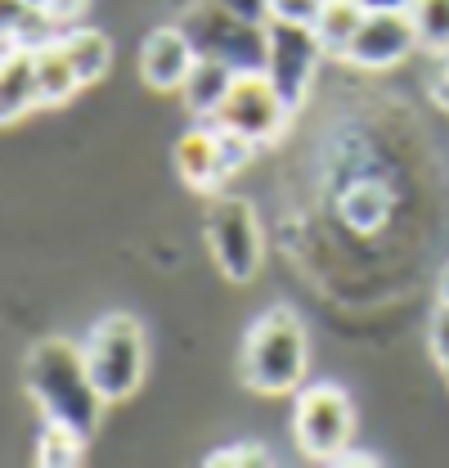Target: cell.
<instances>
[{
    "label": "cell",
    "mask_w": 449,
    "mask_h": 468,
    "mask_svg": "<svg viewBox=\"0 0 449 468\" xmlns=\"http://www.w3.org/2000/svg\"><path fill=\"white\" fill-rule=\"evenodd\" d=\"M23 383H27L32 401L41 406V414L50 423H68V428H77L86 437L99 428V414L109 406L104 392L90 378L86 351L77 343H68V338H41L37 347L27 351Z\"/></svg>",
    "instance_id": "obj_1"
},
{
    "label": "cell",
    "mask_w": 449,
    "mask_h": 468,
    "mask_svg": "<svg viewBox=\"0 0 449 468\" xmlns=\"http://www.w3.org/2000/svg\"><path fill=\"white\" fill-rule=\"evenodd\" d=\"M301 378H306V329L287 306H275L243 338V383L252 392L279 397L297 392Z\"/></svg>",
    "instance_id": "obj_2"
},
{
    "label": "cell",
    "mask_w": 449,
    "mask_h": 468,
    "mask_svg": "<svg viewBox=\"0 0 449 468\" xmlns=\"http://www.w3.org/2000/svg\"><path fill=\"white\" fill-rule=\"evenodd\" d=\"M180 27L189 32L198 58H221L234 72H266V55H270L266 23H247L221 9L216 0H198L180 14Z\"/></svg>",
    "instance_id": "obj_3"
},
{
    "label": "cell",
    "mask_w": 449,
    "mask_h": 468,
    "mask_svg": "<svg viewBox=\"0 0 449 468\" xmlns=\"http://www.w3.org/2000/svg\"><path fill=\"white\" fill-rule=\"evenodd\" d=\"M81 351H86L90 378H95V388L104 392V401H126V397L140 388L149 347H144V329H140L131 315L99 320V324L86 334Z\"/></svg>",
    "instance_id": "obj_4"
},
{
    "label": "cell",
    "mask_w": 449,
    "mask_h": 468,
    "mask_svg": "<svg viewBox=\"0 0 449 468\" xmlns=\"http://www.w3.org/2000/svg\"><path fill=\"white\" fill-rule=\"evenodd\" d=\"M292 428H297V446L319 460V464H337L346 451H350V437H355V410L350 397L337 388V383H315L297 397L292 410Z\"/></svg>",
    "instance_id": "obj_5"
},
{
    "label": "cell",
    "mask_w": 449,
    "mask_h": 468,
    "mask_svg": "<svg viewBox=\"0 0 449 468\" xmlns=\"http://www.w3.org/2000/svg\"><path fill=\"white\" fill-rule=\"evenodd\" d=\"M207 248L224 280L247 284L261 271V226L252 203L243 198H212L207 207Z\"/></svg>",
    "instance_id": "obj_6"
},
{
    "label": "cell",
    "mask_w": 449,
    "mask_h": 468,
    "mask_svg": "<svg viewBox=\"0 0 449 468\" xmlns=\"http://www.w3.org/2000/svg\"><path fill=\"white\" fill-rule=\"evenodd\" d=\"M270 32V55H266V77L275 81V90L283 95L287 109H301L315 72H319V58H324V46L315 37L310 23H283V18H270L266 23Z\"/></svg>",
    "instance_id": "obj_7"
},
{
    "label": "cell",
    "mask_w": 449,
    "mask_h": 468,
    "mask_svg": "<svg viewBox=\"0 0 449 468\" xmlns=\"http://www.w3.org/2000/svg\"><path fill=\"white\" fill-rule=\"evenodd\" d=\"M287 113H292V109L283 104V95L275 90V81H270L266 72H238L229 100H224L207 122H212V126H224V131L247 135L252 144H266V140H275V135L283 131Z\"/></svg>",
    "instance_id": "obj_8"
},
{
    "label": "cell",
    "mask_w": 449,
    "mask_h": 468,
    "mask_svg": "<svg viewBox=\"0 0 449 468\" xmlns=\"http://www.w3.org/2000/svg\"><path fill=\"white\" fill-rule=\"evenodd\" d=\"M413 50H418V27L409 9H369L360 32L346 46V63L364 72H382V68L404 63Z\"/></svg>",
    "instance_id": "obj_9"
},
{
    "label": "cell",
    "mask_w": 449,
    "mask_h": 468,
    "mask_svg": "<svg viewBox=\"0 0 449 468\" xmlns=\"http://www.w3.org/2000/svg\"><path fill=\"white\" fill-rule=\"evenodd\" d=\"M193 63H198V50L180 23L149 32V41L140 46V77L153 90H180L184 77L193 72Z\"/></svg>",
    "instance_id": "obj_10"
},
{
    "label": "cell",
    "mask_w": 449,
    "mask_h": 468,
    "mask_svg": "<svg viewBox=\"0 0 449 468\" xmlns=\"http://www.w3.org/2000/svg\"><path fill=\"white\" fill-rule=\"evenodd\" d=\"M175 172L184 176L189 189H221L224 185V158H221V131L212 122H203L198 131H189L180 144H175Z\"/></svg>",
    "instance_id": "obj_11"
},
{
    "label": "cell",
    "mask_w": 449,
    "mask_h": 468,
    "mask_svg": "<svg viewBox=\"0 0 449 468\" xmlns=\"http://www.w3.org/2000/svg\"><path fill=\"white\" fill-rule=\"evenodd\" d=\"M0 117L5 122H18L32 109H46L41 104V77H37V50L27 46H5V68H0Z\"/></svg>",
    "instance_id": "obj_12"
},
{
    "label": "cell",
    "mask_w": 449,
    "mask_h": 468,
    "mask_svg": "<svg viewBox=\"0 0 449 468\" xmlns=\"http://www.w3.org/2000/svg\"><path fill=\"white\" fill-rule=\"evenodd\" d=\"M234 81H238V72H234L229 63H221V58H198V63H193V72H189V77H184V86H180V100H184V109H189V113L207 122V117L229 100Z\"/></svg>",
    "instance_id": "obj_13"
},
{
    "label": "cell",
    "mask_w": 449,
    "mask_h": 468,
    "mask_svg": "<svg viewBox=\"0 0 449 468\" xmlns=\"http://www.w3.org/2000/svg\"><path fill=\"white\" fill-rule=\"evenodd\" d=\"M58 18L41 5V0H5V46H27L41 50L58 41Z\"/></svg>",
    "instance_id": "obj_14"
},
{
    "label": "cell",
    "mask_w": 449,
    "mask_h": 468,
    "mask_svg": "<svg viewBox=\"0 0 449 468\" xmlns=\"http://www.w3.org/2000/svg\"><path fill=\"white\" fill-rule=\"evenodd\" d=\"M364 14H369V9H364L360 0H324V9H319V18H315V37H319L324 55L346 58V46H350V37L360 32Z\"/></svg>",
    "instance_id": "obj_15"
},
{
    "label": "cell",
    "mask_w": 449,
    "mask_h": 468,
    "mask_svg": "<svg viewBox=\"0 0 449 468\" xmlns=\"http://www.w3.org/2000/svg\"><path fill=\"white\" fill-rule=\"evenodd\" d=\"M37 77H41V104H68L81 90V77L63 50V37L37 50Z\"/></svg>",
    "instance_id": "obj_16"
},
{
    "label": "cell",
    "mask_w": 449,
    "mask_h": 468,
    "mask_svg": "<svg viewBox=\"0 0 449 468\" xmlns=\"http://www.w3.org/2000/svg\"><path fill=\"white\" fill-rule=\"evenodd\" d=\"M63 50L72 58V68H77V77H81V86H90V81H99L104 72L112 68V46L104 32H95V27H77V32H63Z\"/></svg>",
    "instance_id": "obj_17"
},
{
    "label": "cell",
    "mask_w": 449,
    "mask_h": 468,
    "mask_svg": "<svg viewBox=\"0 0 449 468\" xmlns=\"http://www.w3.org/2000/svg\"><path fill=\"white\" fill-rule=\"evenodd\" d=\"M81 455H86V432L46 419L41 441H37V464L41 468H72V464H81Z\"/></svg>",
    "instance_id": "obj_18"
},
{
    "label": "cell",
    "mask_w": 449,
    "mask_h": 468,
    "mask_svg": "<svg viewBox=\"0 0 449 468\" xmlns=\"http://www.w3.org/2000/svg\"><path fill=\"white\" fill-rule=\"evenodd\" d=\"M341 217L355 226V230H378L387 221V189L378 180H360L350 185V194L341 198Z\"/></svg>",
    "instance_id": "obj_19"
},
{
    "label": "cell",
    "mask_w": 449,
    "mask_h": 468,
    "mask_svg": "<svg viewBox=\"0 0 449 468\" xmlns=\"http://www.w3.org/2000/svg\"><path fill=\"white\" fill-rule=\"evenodd\" d=\"M409 18L418 27V46L432 55H449V0H413Z\"/></svg>",
    "instance_id": "obj_20"
},
{
    "label": "cell",
    "mask_w": 449,
    "mask_h": 468,
    "mask_svg": "<svg viewBox=\"0 0 449 468\" xmlns=\"http://www.w3.org/2000/svg\"><path fill=\"white\" fill-rule=\"evenodd\" d=\"M324 0H270V18H283V23H310L319 18Z\"/></svg>",
    "instance_id": "obj_21"
},
{
    "label": "cell",
    "mask_w": 449,
    "mask_h": 468,
    "mask_svg": "<svg viewBox=\"0 0 449 468\" xmlns=\"http://www.w3.org/2000/svg\"><path fill=\"white\" fill-rule=\"evenodd\" d=\"M432 351H436V365L449 383V302H441L436 315H432Z\"/></svg>",
    "instance_id": "obj_22"
},
{
    "label": "cell",
    "mask_w": 449,
    "mask_h": 468,
    "mask_svg": "<svg viewBox=\"0 0 449 468\" xmlns=\"http://www.w3.org/2000/svg\"><path fill=\"white\" fill-rule=\"evenodd\" d=\"M207 464H270V455L261 446H224L216 455H207Z\"/></svg>",
    "instance_id": "obj_23"
},
{
    "label": "cell",
    "mask_w": 449,
    "mask_h": 468,
    "mask_svg": "<svg viewBox=\"0 0 449 468\" xmlns=\"http://www.w3.org/2000/svg\"><path fill=\"white\" fill-rule=\"evenodd\" d=\"M221 9L247 18V23H270V0H216Z\"/></svg>",
    "instance_id": "obj_24"
},
{
    "label": "cell",
    "mask_w": 449,
    "mask_h": 468,
    "mask_svg": "<svg viewBox=\"0 0 449 468\" xmlns=\"http://www.w3.org/2000/svg\"><path fill=\"white\" fill-rule=\"evenodd\" d=\"M364 9H409L413 0H360Z\"/></svg>",
    "instance_id": "obj_25"
},
{
    "label": "cell",
    "mask_w": 449,
    "mask_h": 468,
    "mask_svg": "<svg viewBox=\"0 0 449 468\" xmlns=\"http://www.w3.org/2000/svg\"><path fill=\"white\" fill-rule=\"evenodd\" d=\"M441 302H449V266L441 271Z\"/></svg>",
    "instance_id": "obj_26"
}]
</instances>
